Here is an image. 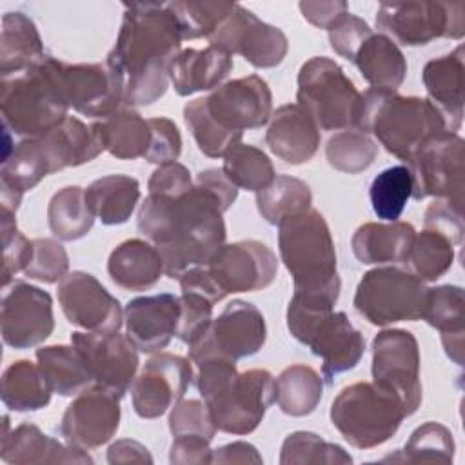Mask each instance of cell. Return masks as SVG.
<instances>
[{
    "label": "cell",
    "instance_id": "obj_12",
    "mask_svg": "<svg viewBox=\"0 0 465 465\" xmlns=\"http://www.w3.org/2000/svg\"><path fill=\"white\" fill-rule=\"evenodd\" d=\"M267 338V327L260 309L243 300H232L218 318L189 345V360L238 361L256 354Z\"/></svg>",
    "mask_w": 465,
    "mask_h": 465
},
{
    "label": "cell",
    "instance_id": "obj_42",
    "mask_svg": "<svg viewBox=\"0 0 465 465\" xmlns=\"http://www.w3.org/2000/svg\"><path fill=\"white\" fill-rule=\"evenodd\" d=\"M454 247L449 236L434 229H423L414 234L403 262L409 265V272L421 282H436L452 267Z\"/></svg>",
    "mask_w": 465,
    "mask_h": 465
},
{
    "label": "cell",
    "instance_id": "obj_57",
    "mask_svg": "<svg viewBox=\"0 0 465 465\" xmlns=\"http://www.w3.org/2000/svg\"><path fill=\"white\" fill-rule=\"evenodd\" d=\"M425 229H434L452 240L454 245H461L465 223H463V205L450 200L436 198L425 211L423 216Z\"/></svg>",
    "mask_w": 465,
    "mask_h": 465
},
{
    "label": "cell",
    "instance_id": "obj_17",
    "mask_svg": "<svg viewBox=\"0 0 465 465\" xmlns=\"http://www.w3.org/2000/svg\"><path fill=\"white\" fill-rule=\"evenodd\" d=\"M56 73L69 107L84 116L104 120L125 104V78L107 62L65 64L56 58Z\"/></svg>",
    "mask_w": 465,
    "mask_h": 465
},
{
    "label": "cell",
    "instance_id": "obj_1",
    "mask_svg": "<svg viewBox=\"0 0 465 465\" xmlns=\"http://www.w3.org/2000/svg\"><path fill=\"white\" fill-rule=\"evenodd\" d=\"M136 223L160 251L165 276L171 280L207 265L227 236L218 200L198 185L178 198L149 194L138 209Z\"/></svg>",
    "mask_w": 465,
    "mask_h": 465
},
{
    "label": "cell",
    "instance_id": "obj_45",
    "mask_svg": "<svg viewBox=\"0 0 465 465\" xmlns=\"http://www.w3.org/2000/svg\"><path fill=\"white\" fill-rule=\"evenodd\" d=\"M351 465L352 456L343 447L329 443L314 432H291L280 449V465Z\"/></svg>",
    "mask_w": 465,
    "mask_h": 465
},
{
    "label": "cell",
    "instance_id": "obj_52",
    "mask_svg": "<svg viewBox=\"0 0 465 465\" xmlns=\"http://www.w3.org/2000/svg\"><path fill=\"white\" fill-rule=\"evenodd\" d=\"M0 229H2V285L7 287L16 272H24L31 256V240H27L16 227L15 213L0 211Z\"/></svg>",
    "mask_w": 465,
    "mask_h": 465
},
{
    "label": "cell",
    "instance_id": "obj_47",
    "mask_svg": "<svg viewBox=\"0 0 465 465\" xmlns=\"http://www.w3.org/2000/svg\"><path fill=\"white\" fill-rule=\"evenodd\" d=\"M325 156L331 167L347 174H360L378 156V143L358 129H345L329 138Z\"/></svg>",
    "mask_w": 465,
    "mask_h": 465
},
{
    "label": "cell",
    "instance_id": "obj_41",
    "mask_svg": "<svg viewBox=\"0 0 465 465\" xmlns=\"http://www.w3.org/2000/svg\"><path fill=\"white\" fill-rule=\"evenodd\" d=\"M312 193L309 185L294 176L278 174L256 193V207L262 218L271 225H280L285 218L311 209Z\"/></svg>",
    "mask_w": 465,
    "mask_h": 465
},
{
    "label": "cell",
    "instance_id": "obj_15",
    "mask_svg": "<svg viewBox=\"0 0 465 465\" xmlns=\"http://www.w3.org/2000/svg\"><path fill=\"white\" fill-rule=\"evenodd\" d=\"M209 45L243 56L256 69H271L283 62L289 51L285 33L260 20L252 11L234 4L232 11L207 36Z\"/></svg>",
    "mask_w": 465,
    "mask_h": 465
},
{
    "label": "cell",
    "instance_id": "obj_58",
    "mask_svg": "<svg viewBox=\"0 0 465 465\" xmlns=\"http://www.w3.org/2000/svg\"><path fill=\"white\" fill-rule=\"evenodd\" d=\"M193 185L194 182L191 178L189 169L178 162L158 165L147 182L149 194L169 196V198L183 196L193 189Z\"/></svg>",
    "mask_w": 465,
    "mask_h": 465
},
{
    "label": "cell",
    "instance_id": "obj_40",
    "mask_svg": "<svg viewBox=\"0 0 465 465\" xmlns=\"http://www.w3.org/2000/svg\"><path fill=\"white\" fill-rule=\"evenodd\" d=\"M94 218L96 216L93 214L85 198V189L80 185H65L49 200V229L62 242L84 238L93 229Z\"/></svg>",
    "mask_w": 465,
    "mask_h": 465
},
{
    "label": "cell",
    "instance_id": "obj_7",
    "mask_svg": "<svg viewBox=\"0 0 465 465\" xmlns=\"http://www.w3.org/2000/svg\"><path fill=\"white\" fill-rule=\"evenodd\" d=\"M334 305L294 296L287 305V329L294 340L322 358V376L329 385L341 372L354 369L363 352L365 338L345 312Z\"/></svg>",
    "mask_w": 465,
    "mask_h": 465
},
{
    "label": "cell",
    "instance_id": "obj_27",
    "mask_svg": "<svg viewBox=\"0 0 465 465\" xmlns=\"http://www.w3.org/2000/svg\"><path fill=\"white\" fill-rule=\"evenodd\" d=\"M265 143L271 153L291 165L309 162L320 147V129L298 104L280 105L269 118Z\"/></svg>",
    "mask_w": 465,
    "mask_h": 465
},
{
    "label": "cell",
    "instance_id": "obj_9",
    "mask_svg": "<svg viewBox=\"0 0 465 465\" xmlns=\"http://www.w3.org/2000/svg\"><path fill=\"white\" fill-rule=\"evenodd\" d=\"M360 96L345 71L327 56H312L298 71V105L320 131L354 127Z\"/></svg>",
    "mask_w": 465,
    "mask_h": 465
},
{
    "label": "cell",
    "instance_id": "obj_8",
    "mask_svg": "<svg viewBox=\"0 0 465 465\" xmlns=\"http://www.w3.org/2000/svg\"><path fill=\"white\" fill-rule=\"evenodd\" d=\"M329 416L349 445L372 449L398 432L407 412L392 392L374 381H356L338 392Z\"/></svg>",
    "mask_w": 465,
    "mask_h": 465
},
{
    "label": "cell",
    "instance_id": "obj_22",
    "mask_svg": "<svg viewBox=\"0 0 465 465\" xmlns=\"http://www.w3.org/2000/svg\"><path fill=\"white\" fill-rule=\"evenodd\" d=\"M120 416V400L105 389L93 385L78 392L67 405L58 432L67 445L93 450L116 434Z\"/></svg>",
    "mask_w": 465,
    "mask_h": 465
},
{
    "label": "cell",
    "instance_id": "obj_2",
    "mask_svg": "<svg viewBox=\"0 0 465 465\" xmlns=\"http://www.w3.org/2000/svg\"><path fill=\"white\" fill-rule=\"evenodd\" d=\"M124 7L105 62L124 74L127 105H151L169 87V67L182 51V27L167 4L125 2Z\"/></svg>",
    "mask_w": 465,
    "mask_h": 465
},
{
    "label": "cell",
    "instance_id": "obj_33",
    "mask_svg": "<svg viewBox=\"0 0 465 465\" xmlns=\"http://www.w3.org/2000/svg\"><path fill=\"white\" fill-rule=\"evenodd\" d=\"M45 56L35 22L20 11L5 13L0 35V76L22 73Z\"/></svg>",
    "mask_w": 465,
    "mask_h": 465
},
{
    "label": "cell",
    "instance_id": "obj_4",
    "mask_svg": "<svg viewBox=\"0 0 465 465\" xmlns=\"http://www.w3.org/2000/svg\"><path fill=\"white\" fill-rule=\"evenodd\" d=\"M196 389L218 430L251 434L274 403V376L267 369L236 371V361L207 360L196 365Z\"/></svg>",
    "mask_w": 465,
    "mask_h": 465
},
{
    "label": "cell",
    "instance_id": "obj_37",
    "mask_svg": "<svg viewBox=\"0 0 465 465\" xmlns=\"http://www.w3.org/2000/svg\"><path fill=\"white\" fill-rule=\"evenodd\" d=\"M53 389L38 363L13 361L2 374V401L15 412L38 411L49 405Z\"/></svg>",
    "mask_w": 465,
    "mask_h": 465
},
{
    "label": "cell",
    "instance_id": "obj_51",
    "mask_svg": "<svg viewBox=\"0 0 465 465\" xmlns=\"http://www.w3.org/2000/svg\"><path fill=\"white\" fill-rule=\"evenodd\" d=\"M69 271V256L65 247L53 238L31 240V256L24 274L44 283L60 282Z\"/></svg>",
    "mask_w": 465,
    "mask_h": 465
},
{
    "label": "cell",
    "instance_id": "obj_55",
    "mask_svg": "<svg viewBox=\"0 0 465 465\" xmlns=\"http://www.w3.org/2000/svg\"><path fill=\"white\" fill-rule=\"evenodd\" d=\"M147 122L151 129V143L143 160L156 165L176 162L182 153V136L176 124L163 116L147 118Z\"/></svg>",
    "mask_w": 465,
    "mask_h": 465
},
{
    "label": "cell",
    "instance_id": "obj_38",
    "mask_svg": "<svg viewBox=\"0 0 465 465\" xmlns=\"http://www.w3.org/2000/svg\"><path fill=\"white\" fill-rule=\"evenodd\" d=\"M36 360L53 392L60 396H76L94 383L84 358L73 343L40 347L36 349Z\"/></svg>",
    "mask_w": 465,
    "mask_h": 465
},
{
    "label": "cell",
    "instance_id": "obj_64",
    "mask_svg": "<svg viewBox=\"0 0 465 465\" xmlns=\"http://www.w3.org/2000/svg\"><path fill=\"white\" fill-rule=\"evenodd\" d=\"M441 343L447 356L456 363L463 365V332H443Z\"/></svg>",
    "mask_w": 465,
    "mask_h": 465
},
{
    "label": "cell",
    "instance_id": "obj_60",
    "mask_svg": "<svg viewBox=\"0 0 465 465\" xmlns=\"http://www.w3.org/2000/svg\"><path fill=\"white\" fill-rule=\"evenodd\" d=\"M194 185L205 189L207 193H211L222 211L225 213L238 198V187L225 176V173L222 169H216V167H209V169H203L196 174V180H194Z\"/></svg>",
    "mask_w": 465,
    "mask_h": 465
},
{
    "label": "cell",
    "instance_id": "obj_54",
    "mask_svg": "<svg viewBox=\"0 0 465 465\" xmlns=\"http://www.w3.org/2000/svg\"><path fill=\"white\" fill-rule=\"evenodd\" d=\"M178 300H180V316H178L174 336L180 341L191 345L213 322L214 303L193 292H182Z\"/></svg>",
    "mask_w": 465,
    "mask_h": 465
},
{
    "label": "cell",
    "instance_id": "obj_39",
    "mask_svg": "<svg viewBox=\"0 0 465 465\" xmlns=\"http://www.w3.org/2000/svg\"><path fill=\"white\" fill-rule=\"evenodd\" d=\"M274 401L287 416L302 418L316 411L323 396V378L309 365L285 367L274 381Z\"/></svg>",
    "mask_w": 465,
    "mask_h": 465
},
{
    "label": "cell",
    "instance_id": "obj_56",
    "mask_svg": "<svg viewBox=\"0 0 465 465\" xmlns=\"http://www.w3.org/2000/svg\"><path fill=\"white\" fill-rule=\"evenodd\" d=\"M327 33L332 51L338 56L352 62L360 45L372 35V29L363 18L345 13L327 29Z\"/></svg>",
    "mask_w": 465,
    "mask_h": 465
},
{
    "label": "cell",
    "instance_id": "obj_5",
    "mask_svg": "<svg viewBox=\"0 0 465 465\" xmlns=\"http://www.w3.org/2000/svg\"><path fill=\"white\" fill-rule=\"evenodd\" d=\"M354 129L374 134L387 153L405 162L425 142L447 133L443 116L427 98L380 87L361 93Z\"/></svg>",
    "mask_w": 465,
    "mask_h": 465
},
{
    "label": "cell",
    "instance_id": "obj_48",
    "mask_svg": "<svg viewBox=\"0 0 465 465\" xmlns=\"http://www.w3.org/2000/svg\"><path fill=\"white\" fill-rule=\"evenodd\" d=\"M465 300L460 285H438L427 289L421 320L443 332H463Z\"/></svg>",
    "mask_w": 465,
    "mask_h": 465
},
{
    "label": "cell",
    "instance_id": "obj_31",
    "mask_svg": "<svg viewBox=\"0 0 465 465\" xmlns=\"http://www.w3.org/2000/svg\"><path fill=\"white\" fill-rule=\"evenodd\" d=\"M414 234L416 231L409 222H367L354 231L351 247L354 256L365 265L394 263L405 260Z\"/></svg>",
    "mask_w": 465,
    "mask_h": 465
},
{
    "label": "cell",
    "instance_id": "obj_25",
    "mask_svg": "<svg viewBox=\"0 0 465 465\" xmlns=\"http://www.w3.org/2000/svg\"><path fill=\"white\" fill-rule=\"evenodd\" d=\"M4 430L0 458L11 465H44V463H93L87 450L62 443L44 434L33 423H20L9 430V416L4 414Z\"/></svg>",
    "mask_w": 465,
    "mask_h": 465
},
{
    "label": "cell",
    "instance_id": "obj_44",
    "mask_svg": "<svg viewBox=\"0 0 465 465\" xmlns=\"http://www.w3.org/2000/svg\"><path fill=\"white\" fill-rule=\"evenodd\" d=\"M222 171L238 189L252 193L267 187L276 176L271 158L262 149L242 142L225 153Z\"/></svg>",
    "mask_w": 465,
    "mask_h": 465
},
{
    "label": "cell",
    "instance_id": "obj_62",
    "mask_svg": "<svg viewBox=\"0 0 465 465\" xmlns=\"http://www.w3.org/2000/svg\"><path fill=\"white\" fill-rule=\"evenodd\" d=\"M107 461L111 465L118 463H153V456L145 445L136 440H116L107 449Z\"/></svg>",
    "mask_w": 465,
    "mask_h": 465
},
{
    "label": "cell",
    "instance_id": "obj_26",
    "mask_svg": "<svg viewBox=\"0 0 465 465\" xmlns=\"http://www.w3.org/2000/svg\"><path fill=\"white\" fill-rule=\"evenodd\" d=\"M463 45H458L443 56L429 60L421 71L427 100L443 116L447 133H456L463 122Z\"/></svg>",
    "mask_w": 465,
    "mask_h": 465
},
{
    "label": "cell",
    "instance_id": "obj_10",
    "mask_svg": "<svg viewBox=\"0 0 465 465\" xmlns=\"http://www.w3.org/2000/svg\"><path fill=\"white\" fill-rule=\"evenodd\" d=\"M425 282L400 267L367 271L354 292V309L372 325L385 327L396 322L421 320Z\"/></svg>",
    "mask_w": 465,
    "mask_h": 465
},
{
    "label": "cell",
    "instance_id": "obj_32",
    "mask_svg": "<svg viewBox=\"0 0 465 465\" xmlns=\"http://www.w3.org/2000/svg\"><path fill=\"white\" fill-rule=\"evenodd\" d=\"M40 140L51 162V173L78 167L104 153V145L93 127L85 125L76 116H67Z\"/></svg>",
    "mask_w": 465,
    "mask_h": 465
},
{
    "label": "cell",
    "instance_id": "obj_49",
    "mask_svg": "<svg viewBox=\"0 0 465 465\" xmlns=\"http://www.w3.org/2000/svg\"><path fill=\"white\" fill-rule=\"evenodd\" d=\"M183 120L189 127L198 149L209 158H223L225 153L242 142L240 138L223 133L207 114L203 98H194L183 107Z\"/></svg>",
    "mask_w": 465,
    "mask_h": 465
},
{
    "label": "cell",
    "instance_id": "obj_11",
    "mask_svg": "<svg viewBox=\"0 0 465 465\" xmlns=\"http://www.w3.org/2000/svg\"><path fill=\"white\" fill-rule=\"evenodd\" d=\"M376 27L396 45H427L436 38L460 40L465 35V5L461 2L381 4Z\"/></svg>",
    "mask_w": 465,
    "mask_h": 465
},
{
    "label": "cell",
    "instance_id": "obj_59",
    "mask_svg": "<svg viewBox=\"0 0 465 465\" xmlns=\"http://www.w3.org/2000/svg\"><path fill=\"white\" fill-rule=\"evenodd\" d=\"M211 440L196 434L173 436L169 461L173 465H203L211 463L213 449L209 447Z\"/></svg>",
    "mask_w": 465,
    "mask_h": 465
},
{
    "label": "cell",
    "instance_id": "obj_34",
    "mask_svg": "<svg viewBox=\"0 0 465 465\" xmlns=\"http://www.w3.org/2000/svg\"><path fill=\"white\" fill-rule=\"evenodd\" d=\"M98 140L118 160L143 158L151 143L149 122L134 109L124 107L114 114L91 124Z\"/></svg>",
    "mask_w": 465,
    "mask_h": 465
},
{
    "label": "cell",
    "instance_id": "obj_61",
    "mask_svg": "<svg viewBox=\"0 0 465 465\" xmlns=\"http://www.w3.org/2000/svg\"><path fill=\"white\" fill-rule=\"evenodd\" d=\"M298 7L303 18L320 29H329L338 18L349 13L347 2H341V0H320V2L305 0V2H300Z\"/></svg>",
    "mask_w": 465,
    "mask_h": 465
},
{
    "label": "cell",
    "instance_id": "obj_28",
    "mask_svg": "<svg viewBox=\"0 0 465 465\" xmlns=\"http://www.w3.org/2000/svg\"><path fill=\"white\" fill-rule=\"evenodd\" d=\"M51 174V162L40 138H22L0 165V203L16 214L24 193Z\"/></svg>",
    "mask_w": 465,
    "mask_h": 465
},
{
    "label": "cell",
    "instance_id": "obj_53",
    "mask_svg": "<svg viewBox=\"0 0 465 465\" xmlns=\"http://www.w3.org/2000/svg\"><path fill=\"white\" fill-rule=\"evenodd\" d=\"M169 430L173 436L196 434L213 440L216 425L205 401L200 400H180L169 412Z\"/></svg>",
    "mask_w": 465,
    "mask_h": 465
},
{
    "label": "cell",
    "instance_id": "obj_46",
    "mask_svg": "<svg viewBox=\"0 0 465 465\" xmlns=\"http://www.w3.org/2000/svg\"><path fill=\"white\" fill-rule=\"evenodd\" d=\"M412 193V178L407 165H392L383 169L369 187L372 211L378 218L396 222Z\"/></svg>",
    "mask_w": 465,
    "mask_h": 465
},
{
    "label": "cell",
    "instance_id": "obj_35",
    "mask_svg": "<svg viewBox=\"0 0 465 465\" xmlns=\"http://www.w3.org/2000/svg\"><path fill=\"white\" fill-rule=\"evenodd\" d=\"M352 64L372 87L396 91L407 74L401 49L385 35H371L356 51Z\"/></svg>",
    "mask_w": 465,
    "mask_h": 465
},
{
    "label": "cell",
    "instance_id": "obj_50",
    "mask_svg": "<svg viewBox=\"0 0 465 465\" xmlns=\"http://www.w3.org/2000/svg\"><path fill=\"white\" fill-rule=\"evenodd\" d=\"M182 27L183 40L207 38L218 24L232 11L234 4L227 2H167Z\"/></svg>",
    "mask_w": 465,
    "mask_h": 465
},
{
    "label": "cell",
    "instance_id": "obj_3",
    "mask_svg": "<svg viewBox=\"0 0 465 465\" xmlns=\"http://www.w3.org/2000/svg\"><path fill=\"white\" fill-rule=\"evenodd\" d=\"M280 260L292 276L294 296L336 305L341 291L338 258L329 223L316 209L285 218L278 225Z\"/></svg>",
    "mask_w": 465,
    "mask_h": 465
},
{
    "label": "cell",
    "instance_id": "obj_13",
    "mask_svg": "<svg viewBox=\"0 0 465 465\" xmlns=\"http://www.w3.org/2000/svg\"><path fill=\"white\" fill-rule=\"evenodd\" d=\"M372 381L398 396L407 416L421 405L420 347L412 332L385 329L372 340Z\"/></svg>",
    "mask_w": 465,
    "mask_h": 465
},
{
    "label": "cell",
    "instance_id": "obj_29",
    "mask_svg": "<svg viewBox=\"0 0 465 465\" xmlns=\"http://www.w3.org/2000/svg\"><path fill=\"white\" fill-rule=\"evenodd\" d=\"M234 62L229 53L216 47L182 49L169 67V80L180 96L198 91H211L222 85L232 71Z\"/></svg>",
    "mask_w": 465,
    "mask_h": 465
},
{
    "label": "cell",
    "instance_id": "obj_16",
    "mask_svg": "<svg viewBox=\"0 0 465 465\" xmlns=\"http://www.w3.org/2000/svg\"><path fill=\"white\" fill-rule=\"evenodd\" d=\"M211 120L227 134L242 140L245 129L265 125L272 114V93L258 74L229 80L203 98Z\"/></svg>",
    "mask_w": 465,
    "mask_h": 465
},
{
    "label": "cell",
    "instance_id": "obj_23",
    "mask_svg": "<svg viewBox=\"0 0 465 465\" xmlns=\"http://www.w3.org/2000/svg\"><path fill=\"white\" fill-rule=\"evenodd\" d=\"M58 303L67 322L91 332H118L124 325L120 302L89 272L73 271L58 282Z\"/></svg>",
    "mask_w": 465,
    "mask_h": 465
},
{
    "label": "cell",
    "instance_id": "obj_6",
    "mask_svg": "<svg viewBox=\"0 0 465 465\" xmlns=\"http://www.w3.org/2000/svg\"><path fill=\"white\" fill-rule=\"evenodd\" d=\"M69 104L56 73V58L2 76L0 113L4 127L22 138H42L67 118Z\"/></svg>",
    "mask_w": 465,
    "mask_h": 465
},
{
    "label": "cell",
    "instance_id": "obj_24",
    "mask_svg": "<svg viewBox=\"0 0 465 465\" xmlns=\"http://www.w3.org/2000/svg\"><path fill=\"white\" fill-rule=\"evenodd\" d=\"M178 316L180 300L171 292L136 296L124 309L125 334L140 352H158L176 334Z\"/></svg>",
    "mask_w": 465,
    "mask_h": 465
},
{
    "label": "cell",
    "instance_id": "obj_18",
    "mask_svg": "<svg viewBox=\"0 0 465 465\" xmlns=\"http://www.w3.org/2000/svg\"><path fill=\"white\" fill-rule=\"evenodd\" d=\"M71 343L84 358L94 385L105 389L118 400L125 396L138 371V349L122 332L74 331Z\"/></svg>",
    "mask_w": 465,
    "mask_h": 465
},
{
    "label": "cell",
    "instance_id": "obj_14",
    "mask_svg": "<svg viewBox=\"0 0 465 465\" xmlns=\"http://www.w3.org/2000/svg\"><path fill=\"white\" fill-rule=\"evenodd\" d=\"M412 178L411 198L436 196L463 205V140L456 133H441L425 142L409 160Z\"/></svg>",
    "mask_w": 465,
    "mask_h": 465
},
{
    "label": "cell",
    "instance_id": "obj_19",
    "mask_svg": "<svg viewBox=\"0 0 465 465\" xmlns=\"http://www.w3.org/2000/svg\"><path fill=\"white\" fill-rule=\"evenodd\" d=\"M223 296L269 287L278 272L276 254L258 240L223 243L205 265Z\"/></svg>",
    "mask_w": 465,
    "mask_h": 465
},
{
    "label": "cell",
    "instance_id": "obj_63",
    "mask_svg": "<svg viewBox=\"0 0 465 465\" xmlns=\"http://www.w3.org/2000/svg\"><path fill=\"white\" fill-rule=\"evenodd\" d=\"M211 463H263L254 445L247 441H232L213 450Z\"/></svg>",
    "mask_w": 465,
    "mask_h": 465
},
{
    "label": "cell",
    "instance_id": "obj_21",
    "mask_svg": "<svg viewBox=\"0 0 465 465\" xmlns=\"http://www.w3.org/2000/svg\"><path fill=\"white\" fill-rule=\"evenodd\" d=\"M193 380L191 360L158 352L149 358L131 383L133 409L140 418L154 420L183 400Z\"/></svg>",
    "mask_w": 465,
    "mask_h": 465
},
{
    "label": "cell",
    "instance_id": "obj_20",
    "mask_svg": "<svg viewBox=\"0 0 465 465\" xmlns=\"http://www.w3.org/2000/svg\"><path fill=\"white\" fill-rule=\"evenodd\" d=\"M54 329L53 298L47 291L15 282L2 298L0 331L5 345L24 351L45 341Z\"/></svg>",
    "mask_w": 465,
    "mask_h": 465
},
{
    "label": "cell",
    "instance_id": "obj_43",
    "mask_svg": "<svg viewBox=\"0 0 465 465\" xmlns=\"http://www.w3.org/2000/svg\"><path fill=\"white\" fill-rule=\"evenodd\" d=\"M456 443L452 432L436 421H427L416 427L405 447L383 461L401 463H452Z\"/></svg>",
    "mask_w": 465,
    "mask_h": 465
},
{
    "label": "cell",
    "instance_id": "obj_30",
    "mask_svg": "<svg viewBox=\"0 0 465 465\" xmlns=\"http://www.w3.org/2000/svg\"><path fill=\"white\" fill-rule=\"evenodd\" d=\"M107 272L122 289L145 291L165 274V269L156 245L140 238H129L111 251Z\"/></svg>",
    "mask_w": 465,
    "mask_h": 465
},
{
    "label": "cell",
    "instance_id": "obj_36",
    "mask_svg": "<svg viewBox=\"0 0 465 465\" xmlns=\"http://www.w3.org/2000/svg\"><path fill=\"white\" fill-rule=\"evenodd\" d=\"M85 198L104 225H120L131 218L140 200V183L127 174H107L85 189Z\"/></svg>",
    "mask_w": 465,
    "mask_h": 465
}]
</instances>
